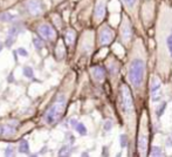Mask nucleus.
Segmentation results:
<instances>
[{
	"instance_id": "nucleus-1",
	"label": "nucleus",
	"mask_w": 172,
	"mask_h": 157,
	"mask_svg": "<svg viewBox=\"0 0 172 157\" xmlns=\"http://www.w3.org/2000/svg\"><path fill=\"white\" fill-rule=\"evenodd\" d=\"M156 72L166 80L172 72V6L162 4L156 20Z\"/></svg>"
},
{
	"instance_id": "nucleus-2",
	"label": "nucleus",
	"mask_w": 172,
	"mask_h": 157,
	"mask_svg": "<svg viewBox=\"0 0 172 157\" xmlns=\"http://www.w3.org/2000/svg\"><path fill=\"white\" fill-rule=\"evenodd\" d=\"M127 83L135 97L142 101L148 89V51L142 38H135L127 62Z\"/></svg>"
},
{
	"instance_id": "nucleus-3",
	"label": "nucleus",
	"mask_w": 172,
	"mask_h": 157,
	"mask_svg": "<svg viewBox=\"0 0 172 157\" xmlns=\"http://www.w3.org/2000/svg\"><path fill=\"white\" fill-rule=\"evenodd\" d=\"M117 109L125 128V132L130 137V144H134L137 134V115L134 102V95L127 82L121 81L117 92Z\"/></svg>"
},
{
	"instance_id": "nucleus-4",
	"label": "nucleus",
	"mask_w": 172,
	"mask_h": 157,
	"mask_svg": "<svg viewBox=\"0 0 172 157\" xmlns=\"http://www.w3.org/2000/svg\"><path fill=\"white\" fill-rule=\"evenodd\" d=\"M149 142H150V124L148 110L144 109L140 114L137 128V151L139 156L149 155Z\"/></svg>"
},
{
	"instance_id": "nucleus-5",
	"label": "nucleus",
	"mask_w": 172,
	"mask_h": 157,
	"mask_svg": "<svg viewBox=\"0 0 172 157\" xmlns=\"http://www.w3.org/2000/svg\"><path fill=\"white\" fill-rule=\"evenodd\" d=\"M132 21L130 19V17L125 13L122 14L121 18V24H119V28H118V41L119 43L127 49L129 51L130 47L132 46V42L135 40V32L132 27Z\"/></svg>"
},
{
	"instance_id": "nucleus-6",
	"label": "nucleus",
	"mask_w": 172,
	"mask_h": 157,
	"mask_svg": "<svg viewBox=\"0 0 172 157\" xmlns=\"http://www.w3.org/2000/svg\"><path fill=\"white\" fill-rule=\"evenodd\" d=\"M66 106H67V97H66V95L59 94L56 96L55 101L53 102V104L46 111L45 121L48 124H55L56 122H59L60 119L62 117L63 113H65Z\"/></svg>"
},
{
	"instance_id": "nucleus-7",
	"label": "nucleus",
	"mask_w": 172,
	"mask_h": 157,
	"mask_svg": "<svg viewBox=\"0 0 172 157\" xmlns=\"http://www.w3.org/2000/svg\"><path fill=\"white\" fill-rule=\"evenodd\" d=\"M116 38V32L112 27H110L108 24H103L100 30H99V35H97V43L100 47L109 46Z\"/></svg>"
},
{
	"instance_id": "nucleus-8",
	"label": "nucleus",
	"mask_w": 172,
	"mask_h": 157,
	"mask_svg": "<svg viewBox=\"0 0 172 157\" xmlns=\"http://www.w3.org/2000/svg\"><path fill=\"white\" fill-rule=\"evenodd\" d=\"M122 6L125 9V13L130 17L131 21L138 25L139 24V0H119Z\"/></svg>"
},
{
	"instance_id": "nucleus-9",
	"label": "nucleus",
	"mask_w": 172,
	"mask_h": 157,
	"mask_svg": "<svg viewBox=\"0 0 172 157\" xmlns=\"http://www.w3.org/2000/svg\"><path fill=\"white\" fill-rule=\"evenodd\" d=\"M121 68H122V63L116 59V56H114V55L108 56V60L105 62V69H107V73L111 80L119 77Z\"/></svg>"
},
{
	"instance_id": "nucleus-10",
	"label": "nucleus",
	"mask_w": 172,
	"mask_h": 157,
	"mask_svg": "<svg viewBox=\"0 0 172 157\" xmlns=\"http://www.w3.org/2000/svg\"><path fill=\"white\" fill-rule=\"evenodd\" d=\"M152 15H153V1L149 0L142 6V19H143V24L145 26L151 25Z\"/></svg>"
},
{
	"instance_id": "nucleus-11",
	"label": "nucleus",
	"mask_w": 172,
	"mask_h": 157,
	"mask_svg": "<svg viewBox=\"0 0 172 157\" xmlns=\"http://www.w3.org/2000/svg\"><path fill=\"white\" fill-rule=\"evenodd\" d=\"M107 4L108 0H97L95 4V8H94V20L95 22L100 24L101 21H103L105 13H107Z\"/></svg>"
},
{
	"instance_id": "nucleus-12",
	"label": "nucleus",
	"mask_w": 172,
	"mask_h": 157,
	"mask_svg": "<svg viewBox=\"0 0 172 157\" xmlns=\"http://www.w3.org/2000/svg\"><path fill=\"white\" fill-rule=\"evenodd\" d=\"M37 32L40 34V36L45 40H53L56 38V31L54 30V27L49 24H42L39 26Z\"/></svg>"
},
{
	"instance_id": "nucleus-13",
	"label": "nucleus",
	"mask_w": 172,
	"mask_h": 157,
	"mask_svg": "<svg viewBox=\"0 0 172 157\" xmlns=\"http://www.w3.org/2000/svg\"><path fill=\"white\" fill-rule=\"evenodd\" d=\"M90 74L96 82H103L107 77V69L102 66H94L90 68Z\"/></svg>"
},
{
	"instance_id": "nucleus-14",
	"label": "nucleus",
	"mask_w": 172,
	"mask_h": 157,
	"mask_svg": "<svg viewBox=\"0 0 172 157\" xmlns=\"http://www.w3.org/2000/svg\"><path fill=\"white\" fill-rule=\"evenodd\" d=\"M27 9L32 15H40L43 12V4L41 0H30L27 2Z\"/></svg>"
},
{
	"instance_id": "nucleus-15",
	"label": "nucleus",
	"mask_w": 172,
	"mask_h": 157,
	"mask_svg": "<svg viewBox=\"0 0 172 157\" xmlns=\"http://www.w3.org/2000/svg\"><path fill=\"white\" fill-rule=\"evenodd\" d=\"M160 86H162V83H160V81L156 76L151 77V82H150V92H151V94L156 93L160 88Z\"/></svg>"
},
{
	"instance_id": "nucleus-16",
	"label": "nucleus",
	"mask_w": 172,
	"mask_h": 157,
	"mask_svg": "<svg viewBox=\"0 0 172 157\" xmlns=\"http://www.w3.org/2000/svg\"><path fill=\"white\" fill-rule=\"evenodd\" d=\"M14 132H15V128L12 124L8 123V124H5V126L2 127V135L5 137H11V136L14 135Z\"/></svg>"
},
{
	"instance_id": "nucleus-17",
	"label": "nucleus",
	"mask_w": 172,
	"mask_h": 157,
	"mask_svg": "<svg viewBox=\"0 0 172 157\" xmlns=\"http://www.w3.org/2000/svg\"><path fill=\"white\" fill-rule=\"evenodd\" d=\"M119 144H121V148H128V145L130 144V137L127 132L124 134H121L119 135Z\"/></svg>"
},
{
	"instance_id": "nucleus-18",
	"label": "nucleus",
	"mask_w": 172,
	"mask_h": 157,
	"mask_svg": "<svg viewBox=\"0 0 172 157\" xmlns=\"http://www.w3.org/2000/svg\"><path fill=\"white\" fill-rule=\"evenodd\" d=\"M18 150L21 153V154H30V144H28V142L26 141V140H22L20 143H19V148H18Z\"/></svg>"
},
{
	"instance_id": "nucleus-19",
	"label": "nucleus",
	"mask_w": 172,
	"mask_h": 157,
	"mask_svg": "<svg viewBox=\"0 0 172 157\" xmlns=\"http://www.w3.org/2000/svg\"><path fill=\"white\" fill-rule=\"evenodd\" d=\"M65 39H66V42H67L68 45H71V43L75 41V39H76V33H75V31L68 30V31L66 32Z\"/></svg>"
},
{
	"instance_id": "nucleus-20",
	"label": "nucleus",
	"mask_w": 172,
	"mask_h": 157,
	"mask_svg": "<svg viewBox=\"0 0 172 157\" xmlns=\"http://www.w3.org/2000/svg\"><path fill=\"white\" fill-rule=\"evenodd\" d=\"M71 151H73V148L70 147V145H63L61 149H60V151H59V156H69L70 154H71Z\"/></svg>"
},
{
	"instance_id": "nucleus-21",
	"label": "nucleus",
	"mask_w": 172,
	"mask_h": 157,
	"mask_svg": "<svg viewBox=\"0 0 172 157\" xmlns=\"http://www.w3.org/2000/svg\"><path fill=\"white\" fill-rule=\"evenodd\" d=\"M151 156H163V149L158 145H152L151 147V153H150Z\"/></svg>"
},
{
	"instance_id": "nucleus-22",
	"label": "nucleus",
	"mask_w": 172,
	"mask_h": 157,
	"mask_svg": "<svg viewBox=\"0 0 172 157\" xmlns=\"http://www.w3.org/2000/svg\"><path fill=\"white\" fill-rule=\"evenodd\" d=\"M15 18H17L15 15H13V14H11V13H8V12H6V13H2V14L0 15V19H1L2 21H5V22L13 21Z\"/></svg>"
},
{
	"instance_id": "nucleus-23",
	"label": "nucleus",
	"mask_w": 172,
	"mask_h": 157,
	"mask_svg": "<svg viewBox=\"0 0 172 157\" xmlns=\"http://www.w3.org/2000/svg\"><path fill=\"white\" fill-rule=\"evenodd\" d=\"M76 131L80 134V135H82V136H86L87 134H88V130H87V128L86 126L83 124V123H77V126H76Z\"/></svg>"
},
{
	"instance_id": "nucleus-24",
	"label": "nucleus",
	"mask_w": 172,
	"mask_h": 157,
	"mask_svg": "<svg viewBox=\"0 0 172 157\" xmlns=\"http://www.w3.org/2000/svg\"><path fill=\"white\" fill-rule=\"evenodd\" d=\"M166 104H168V103L164 101V102H162V103L158 106V108H157V110H156V115H157L158 119L163 115V113H164V110H165V108H166Z\"/></svg>"
},
{
	"instance_id": "nucleus-25",
	"label": "nucleus",
	"mask_w": 172,
	"mask_h": 157,
	"mask_svg": "<svg viewBox=\"0 0 172 157\" xmlns=\"http://www.w3.org/2000/svg\"><path fill=\"white\" fill-rule=\"evenodd\" d=\"M24 75L26 76V77H28V79H33V76H34V72H33V69L31 68V67H24Z\"/></svg>"
},
{
	"instance_id": "nucleus-26",
	"label": "nucleus",
	"mask_w": 172,
	"mask_h": 157,
	"mask_svg": "<svg viewBox=\"0 0 172 157\" xmlns=\"http://www.w3.org/2000/svg\"><path fill=\"white\" fill-rule=\"evenodd\" d=\"M33 43H34L35 48L36 49H42V47H43V41L41 40V39H39V38H34L33 39Z\"/></svg>"
},
{
	"instance_id": "nucleus-27",
	"label": "nucleus",
	"mask_w": 172,
	"mask_h": 157,
	"mask_svg": "<svg viewBox=\"0 0 172 157\" xmlns=\"http://www.w3.org/2000/svg\"><path fill=\"white\" fill-rule=\"evenodd\" d=\"M15 40H17V36H14V35H7V39H6V46L7 47H11L14 42H15Z\"/></svg>"
},
{
	"instance_id": "nucleus-28",
	"label": "nucleus",
	"mask_w": 172,
	"mask_h": 157,
	"mask_svg": "<svg viewBox=\"0 0 172 157\" xmlns=\"http://www.w3.org/2000/svg\"><path fill=\"white\" fill-rule=\"evenodd\" d=\"M112 126H114V123H112V121H105L103 124V129L105 131H110L111 129H112Z\"/></svg>"
},
{
	"instance_id": "nucleus-29",
	"label": "nucleus",
	"mask_w": 172,
	"mask_h": 157,
	"mask_svg": "<svg viewBox=\"0 0 172 157\" xmlns=\"http://www.w3.org/2000/svg\"><path fill=\"white\" fill-rule=\"evenodd\" d=\"M20 32H22L21 30H19L17 26L15 27H12V28H9V31H8V34L9 35H14V36H18V34L20 33Z\"/></svg>"
},
{
	"instance_id": "nucleus-30",
	"label": "nucleus",
	"mask_w": 172,
	"mask_h": 157,
	"mask_svg": "<svg viewBox=\"0 0 172 157\" xmlns=\"http://www.w3.org/2000/svg\"><path fill=\"white\" fill-rule=\"evenodd\" d=\"M13 154H14V148H13L12 145L7 147V149H6V151H5V156H12Z\"/></svg>"
},
{
	"instance_id": "nucleus-31",
	"label": "nucleus",
	"mask_w": 172,
	"mask_h": 157,
	"mask_svg": "<svg viewBox=\"0 0 172 157\" xmlns=\"http://www.w3.org/2000/svg\"><path fill=\"white\" fill-rule=\"evenodd\" d=\"M18 53H19L21 56H27V55H28V52H27L25 48H22V47L18 48Z\"/></svg>"
},
{
	"instance_id": "nucleus-32",
	"label": "nucleus",
	"mask_w": 172,
	"mask_h": 157,
	"mask_svg": "<svg viewBox=\"0 0 172 157\" xmlns=\"http://www.w3.org/2000/svg\"><path fill=\"white\" fill-rule=\"evenodd\" d=\"M70 126L73 127V128H76V126H77V121H76L75 119H71V120H70Z\"/></svg>"
},
{
	"instance_id": "nucleus-33",
	"label": "nucleus",
	"mask_w": 172,
	"mask_h": 157,
	"mask_svg": "<svg viewBox=\"0 0 172 157\" xmlns=\"http://www.w3.org/2000/svg\"><path fill=\"white\" fill-rule=\"evenodd\" d=\"M7 81H8V82H13V81H14V77H13V73H11V74H9V76H8Z\"/></svg>"
},
{
	"instance_id": "nucleus-34",
	"label": "nucleus",
	"mask_w": 172,
	"mask_h": 157,
	"mask_svg": "<svg viewBox=\"0 0 172 157\" xmlns=\"http://www.w3.org/2000/svg\"><path fill=\"white\" fill-rule=\"evenodd\" d=\"M102 155H103V156H108V155H109V154H108V148H105V147H104L103 148V154H102Z\"/></svg>"
},
{
	"instance_id": "nucleus-35",
	"label": "nucleus",
	"mask_w": 172,
	"mask_h": 157,
	"mask_svg": "<svg viewBox=\"0 0 172 157\" xmlns=\"http://www.w3.org/2000/svg\"><path fill=\"white\" fill-rule=\"evenodd\" d=\"M168 145H169V147H172V141L170 140V138L168 140Z\"/></svg>"
},
{
	"instance_id": "nucleus-36",
	"label": "nucleus",
	"mask_w": 172,
	"mask_h": 157,
	"mask_svg": "<svg viewBox=\"0 0 172 157\" xmlns=\"http://www.w3.org/2000/svg\"><path fill=\"white\" fill-rule=\"evenodd\" d=\"M46 150H47V148L45 147V148H42V150L40 151V154H43V153H46Z\"/></svg>"
},
{
	"instance_id": "nucleus-37",
	"label": "nucleus",
	"mask_w": 172,
	"mask_h": 157,
	"mask_svg": "<svg viewBox=\"0 0 172 157\" xmlns=\"http://www.w3.org/2000/svg\"><path fill=\"white\" fill-rule=\"evenodd\" d=\"M88 155H89L88 153H83V154H82V156H88Z\"/></svg>"
},
{
	"instance_id": "nucleus-38",
	"label": "nucleus",
	"mask_w": 172,
	"mask_h": 157,
	"mask_svg": "<svg viewBox=\"0 0 172 157\" xmlns=\"http://www.w3.org/2000/svg\"><path fill=\"white\" fill-rule=\"evenodd\" d=\"M0 135H2V127H0Z\"/></svg>"
},
{
	"instance_id": "nucleus-39",
	"label": "nucleus",
	"mask_w": 172,
	"mask_h": 157,
	"mask_svg": "<svg viewBox=\"0 0 172 157\" xmlns=\"http://www.w3.org/2000/svg\"><path fill=\"white\" fill-rule=\"evenodd\" d=\"M1 49H2V43L0 42V52H1Z\"/></svg>"
}]
</instances>
